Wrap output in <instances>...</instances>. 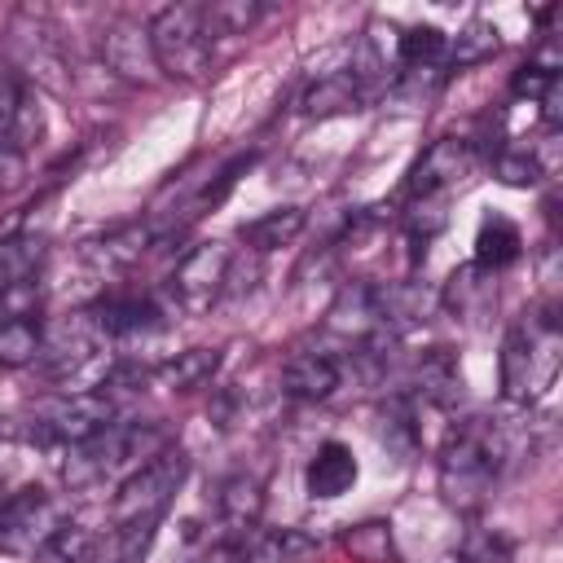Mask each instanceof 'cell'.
Wrapping results in <instances>:
<instances>
[{
	"label": "cell",
	"mask_w": 563,
	"mask_h": 563,
	"mask_svg": "<svg viewBox=\"0 0 563 563\" xmlns=\"http://www.w3.org/2000/svg\"><path fill=\"white\" fill-rule=\"evenodd\" d=\"M519 449H523L519 427H510L497 413H475V418L453 422L444 435L440 462H435L440 497L453 510H479L488 493L497 488V479L519 457Z\"/></svg>",
	"instance_id": "cell-1"
},
{
	"label": "cell",
	"mask_w": 563,
	"mask_h": 563,
	"mask_svg": "<svg viewBox=\"0 0 563 563\" xmlns=\"http://www.w3.org/2000/svg\"><path fill=\"white\" fill-rule=\"evenodd\" d=\"M559 365H563V330H559L554 303L515 317L501 339V356H497L501 396L519 409L537 405L554 387Z\"/></svg>",
	"instance_id": "cell-2"
},
{
	"label": "cell",
	"mask_w": 563,
	"mask_h": 563,
	"mask_svg": "<svg viewBox=\"0 0 563 563\" xmlns=\"http://www.w3.org/2000/svg\"><path fill=\"white\" fill-rule=\"evenodd\" d=\"M167 444V427L154 422H110L106 431H97L92 440L66 449L62 475L70 488H88L101 479H123L136 466H145L150 457H158Z\"/></svg>",
	"instance_id": "cell-3"
},
{
	"label": "cell",
	"mask_w": 563,
	"mask_h": 563,
	"mask_svg": "<svg viewBox=\"0 0 563 563\" xmlns=\"http://www.w3.org/2000/svg\"><path fill=\"white\" fill-rule=\"evenodd\" d=\"M4 66L13 75H22L35 92H66L70 88V70H66V48H62V31L44 9H13L4 22Z\"/></svg>",
	"instance_id": "cell-4"
},
{
	"label": "cell",
	"mask_w": 563,
	"mask_h": 563,
	"mask_svg": "<svg viewBox=\"0 0 563 563\" xmlns=\"http://www.w3.org/2000/svg\"><path fill=\"white\" fill-rule=\"evenodd\" d=\"M145 26H150V48H154L158 75H167L176 84H198L211 70L216 40L207 35L202 4H167Z\"/></svg>",
	"instance_id": "cell-5"
},
{
	"label": "cell",
	"mask_w": 563,
	"mask_h": 563,
	"mask_svg": "<svg viewBox=\"0 0 563 563\" xmlns=\"http://www.w3.org/2000/svg\"><path fill=\"white\" fill-rule=\"evenodd\" d=\"M185 475H189V457L180 449H163L158 457H150L132 475H123L119 488H114V497H110L114 528H128V523H154L158 528L163 515H167V506L176 501Z\"/></svg>",
	"instance_id": "cell-6"
},
{
	"label": "cell",
	"mask_w": 563,
	"mask_h": 563,
	"mask_svg": "<svg viewBox=\"0 0 563 563\" xmlns=\"http://www.w3.org/2000/svg\"><path fill=\"white\" fill-rule=\"evenodd\" d=\"M110 422H114V400H110L106 387H101V391L92 387V391H75V396H66V400H57V405L35 422L31 440H40V444L66 453V449L92 440L97 431H106Z\"/></svg>",
	"instance_id": "cell-7"
},
{
	"label": "cell",
	"mask_w": 563,
	"mask_h": 563,
	"mask_svg": "<svg viewBox=\"0 0 563 563\" xmlns=\"http://www.w3.org/2000/svg\"><path fill=\"white\" fill-rule=\"evenodd\" d=\"M57 528H62L57 501L40 484H26L0 501V550L9 554H40V545Z\"/></svg>",
	"instance_id": "cell-8"
},
{
	"label": "cell",
	"mask_w": 563,
	"mask_h": 563,
	"mask_svg": "<svg viewBox=\"0 0 563 563\" xmlns=\"http://www.w3.org/2000/svg\"><path fill=\"white\" fill-rule=\"evenodd\" d=\"M475 163H479V158H475V145H471V141H462V136H440V141H431V145L422 150V158L409 167L405 189H409L413 202H440L449 189H457V185L471 180Z\"/></svg>",
	"instance_id": "cell-9"
},
{
	"label": "cell",
	"mask_w": 563,
	"mask_h": 563,
	"mask_svg": "<svg viewBox=\"0 0 563 563\" xmlns=\"http://www.w3.org/2000/svg\"><path fill=\"white\" fill-rule=\"evenodd\" d=\"M229 264H233V255H229L224 242H202V246H194V251L176 264V273H172V282H167L172 303H176L180 312H202V308H211V303L224 295V286H229Z\"/></svg>",
	"instance_id": "cell-10"
},
{
	"label": "cell",
	"mask_w": 563,
	"mask_h": 563,
	"mask_svg": "<svg viewBox=\"0 0 563 563\" xmlns=\"http://www.w3.org/2000/svg\"><path fill=\"white\" fill-rule=\"evenodd\" d=\"M101 347L106 339L92 330V321L79 312L70 321H62L57 330H44V343H40V365L53 383H84V374L101 361Z\"/></svg>",
	"instance_id": "cell-11"
},
{
	"label": "cell",
	"mask_w": 563,
	"mask_h": 563,
	"mask_svg": "<svg viewBox=\"0 0 563 563\" xmlns=\"http://www.w3.org/2000/svg\"><path fill=\"white\" fill-rule=\"evenodd\" d=\"M44 136V106L40 92L13 75L9 66H0V141L18 154L35 150V141Z\"/></svg>",
	"instance_id": "cell-12"
},
{
	"label": "cell",
	"mask_w": 563,
	"mask_h": 563,
	"mask_svg": "<svg viewBox=\"0 0 563 563\" xmlns=\"http://www.w3.org/2000/svg\"><path fill=\"white\" fill-rule=\"evenodd\" d=\"M101 62L128 84H154L158 79L154 48H150V26L136 22V18H114L101 31Z\"/></svg>",
	"instance_id": "cell-13"
},
{
	"label": "cell",
	"mask_w": 563,
	"mask_h": 563,
	"mask_svg": "<svg viewBox=\"0 0 563 563\" xmlns=\"http://www.w3.org/2000/svg\"><path fill=\"white\" fill-rule=\"evenodd\" d=\"M84 317H88L92 330L110 343V339H132V334H141V330H154L163 312H158V303H154L150 295H136V290H110V295H101Z\"/></svg>",
	"instance_id": "cell-14"
},
{
	"label": "cell",
	"mask_w": 563,
	"mask_h": 563,
	"mask_svg": "<svg viewBox=\"0 0 563 563\" xmlns=\"http://www.w3.org/2000/svg\"><path fill=\"white\" fill-rule=\"evenodd\" d=\"M343 383V365L330 352H295L282 365V391L295 400H330Z\"/></svg>",
	"instance_id": "cell-15"
},
{
	"label": "cell",
	"mask_w": 563,
	"mask_h": 563,
	"mask_svg": "<svg viewBox=\"0 0 563 563\" xmlns=\"http://www.w3.org/2000/svg\"><path fill=\"white\" fill-rule=\"evenodd\" d=\"M229 545L238 563H299L303 554L317 550V541L299 528H251Z\"/></svg>",
	"instance_id": "cell-16"
},
{
	"label": "cell",
	"mask_w": 563,
	"mask_h": 563,
	"mask_svg": "<svg viewBox=\"0 0 563 563\" xmlns=\"http://www.w3.org/2000/svg\"><path fill=\"white\" fill-rule=\"evenodd\" d=\"M365 101H369V92H365V84H361V79L352 75V66H347V70H330V75H321L317 84H308L303 97H299V110H303L308 119H334V114L365 110Z\"/></svg>",
	"instance_id": "cell-17"
},
{
	"label": "cell",
	"mask_w": 563,
	"mask_h": 563,
	"mask_svg": "<svg viewBox=\"0 0 563 563\" xmlns=\"http://www.w3.org/2000/svg\"><path fill=\"white\" fill-rule=\"evenodd\" d=\"M216 515L229 528V541H238L242 532L260 528V515H264V484H260V475H251V471L229 475L220 484V493H216Z\"/></svg>",
	"instance_id": "cell-18"
},
{
	"label": "cell",
	"mask_w": 563,
	"mask_h": 563,
	"mask_svg": "<svg viewBox=\"0 0 563 563\" xmlns=\"http://www.w3.org/2000/svg\"><path fill=\"white\" fill-rule=\"evenodd\" d=\"M325 317H330V330H334V334H347L352 343L378 334V330H383L378 286H369V282H352V286H343Z\"/></svg>",
	"instance_id": "cell-19"
},
{
	"label": "cell",
	"mask_w": 563,
	"mask_h": 563,
	"mask_svg": "<svg viewBox=\"0 0 563 563\" xmlns=\"http://www.w3.org/2000/svg\"><path fill=\"white\" fill-rule=\"evenodd\" d=\"M303 484H308V497H317V501L343 497L356 484V457H352V449L343 440L317 444V453H312V462L303 471Z\"/></svg>",
	"instance_id": "cell-20"
},
{
	"label": "cell",
	"mask_w": 563,
	"mask_h": 563,
	"mask_svg": "<svg viewBox=\"0 0 563 563\" xmlns=\"http://www.w3.org/2000/svg\"><path fill=\"white\" fill-rule=\"evenodd\" d=\"M154 246V233L145 224H119L92 242H84V260L101 273H128L132 264H141V255Z\"/></svg>",
	"instance_id": "cell-21"
},
{
	"label": "cell",
	"mask_w": 563,
	"mask_h": 563,
	"mask_svg": "<svg viewBox=\"0 0 563 563\" xmlns=\"http://www.w3.org/2000/svg\"><path fill=\"white\" fill-rule=\"evenodd\" d=\"M440 308V295L427 290L422 282H396V286H378V312H383V330H409L431 321V312Z\"/></svg>",
	"instance_id": "cell-22"
},
{
	"label": "cell",
	"mask_w": 563,
	"mask_h": 563,
	"mask_svg": "<svg viewBox=\"0 0 563 563\" xmlns=\"http://www.w3.org/2000/svg\"><path fill=\"white\" fill-rule=\"evenodd\" d=\"M216 369H220V347H189L163 361L158 369H150V383L172 387V391H198L216 378Z\"/></svg>",
	"instance_id": "cell-23"
},
{
	"label": "cell",
	"mask_w": 563,
	"mask_h": 563,
	"mask_svg": "<svg viewBox=\"0 0 563 563\" xmlns=\"http://www.w3.org/2000/svg\"><path fill=\"white\" fill-rule=\"evenodd\" d=\"M303 224H308L303 207H273V211L246 220L238 238H242L255 255H268V251H277V246H290V242L303 233Z\"/></svg>",
	"instance_id": "cell-24"
},
{
	"label": "cell",
	"mask_w": 563,
	"mask_h": 563,
	"mask_svg": "<svg viewBox=\"0 0 563 563\" xmlns=\"http://www.w3.org/2000/svg\"><path fill=\"white\" fill-rule=\"evenodd\" d=\"M444 53H449V35L435 31V26H409V31L396 35L400 75H440Z\"/></svg>",
	"instance_id": "cell-25"
},
{
	"label": "cell",
	"mask_w": 563,
	"mask_h": 563,
	"mask_svg": "<svg viewBox=\"0 0 563 563\" xmlns=\"http://www.w3.org/2000/svg\"><path fill=\"white\" fill-rule=\"evenodd\" d=\"M519 255H523V233H519V224L506 220V216H488V220L479 224V233H475V264H479L484 273H501V268L515 264Z\"/></svg>",
	"instance_id": "cell-26"
},
{
	"label": "cell",
	"mask_w": 563,
	"mask_h": 563,
	"mask_svg": "<svg viewBox=\"0 0 563 563\" xmlns=\"http://www.w3.org/2000/svg\"><path fill=\"white\" fill-rule=\"evenodd\" d=\"M497 273H484L479 264H466L449 277V290L440 295V303H449L457 317H484L497 303Z\"/></svg>",
	"instance_id": "cell-27"
},
{
	"label": "cell",
	"mask_w": 563,
	"mask_h": 563,
	"mask_svg": "<svg viewBox=\"0 0 563 563\" xmlns=\"http://www.w3.org/2000/svg\"><path fill=\"white\" fill-rule=\"evenodd\" d=\"M418 387H422L427 400L453 405V400L462 396V365H457V356H453L449 347L422 352V361H418Z\"/></svg>",
	"instance_id": "cell-28"
},
{
	"label": "cell",
	"mask_w": 563,
	"mask_h": 563,
	"mask_svg": "<svg viewBox=\"0 0 563 563\" xmlns=\"http://www.w3.org/2000/svg\"><path fill=\"white\" fill-rule=\"evenodd\" d=\"M339 545L352 554V563H396V541H391V523L387 519L347 523Z\"/></svg>",
	"instance_id": "cell-29"
},
{
	"label": "cell",
	"mask_w": 563,
	"mask_h": 563,
	"mask_svg": "<svg viewBox=\"0 0 563 563\" xmlns=\"http://www.w3.org/2000/svg\"><path fill=\"white\" fill-rule=\"evenodd\" d=\"M44 321L40 317H9L0 321V369H22L40 361Z\"/></svg>",
	"instance_id": "cell-30"
},
{
	"label": "cell",
	"mask_w": 563,
	"mask_h": 563,
	"mask_svg": "<svg viewBox=\"0 0 563 563\" xmlns=\"http://www.w3.org/2000/svg\"><path fill=\"white\" fill-rule=\"evenodd\" d=\"M268 9L260 0H216V4H202V22H207V35L211 40H224V35H246Z\"/></svg>",
	"instance_id": "cell-31"
},
{
	"label": "cell",
	"mask_w": 563,
	"mask_h": 563,
	"mask_svg": "<svg viewBox=\"0 0 563 563\" xmlns=\"http://www.w3.org/2000/svg\"><path fill=\"white\" fill-rule=\"evenodd\" d=\"M44 255V242L31 238V233H13V238H0V290L9 282H22V277H35V264Z\"/></svg>",
	"instance_id": "cell-32"
},
{
	"label": "cell",
	"mask_w": 563,
	"mask_h": 563,
	"mask_svg": "<svg viewBox=\"0 0 563 563\" xmlns=\"http://www.w3.org/2000/svg\"><path fill=\"white\" fill-rule=\"evenodd\" d=\"M462 563H510L515 559V541L497 528H471L462 537Z\"/></svg>",
	"instance_id": "cell-33"
},
{
	"label": "cell",
	"mask_w": 563,
	"mask_h": 563,
	"mask_svg": "<svg viewBox=\"0 0 563 563\" xmlns=\"http://www.w3.org/2000/svg\"><path fill=\"white\" fill-rule=\"evenodd\" d=\"M493 48H497V26H488V22H471L457 40H449L444 66H471V62H484Z\"/></svg>",
	"instance_id": "cell-34"
},
{
	"label": "cell",
	"mask_w": 563,
	"mask_h": 563,
	"mask_svg": "<svg viewBox=\"0 0 563 563\" xmlns=\"http://www.w3.org/2000/svg\"><path fill=\"white\" fill-rule=\"evenodd\" d=\"M378 435H383V444H387V449H396L400 457H409V453H413V444H418V427H413V413H409V405H405V400H391V405H387Z\"/></svg>",
	"instance_id": "cell-35"
},
{
	"label": "cell",
	"mask_w": 563,
	"mask_h": 563,
	"mask_svg": "<svg viewBox=\"0 0 563 563\" xmlns=\"http://www.w3.org/2000/svg\"><path fill=\"white\" fill-rule=\"evenodd\" d=\"M40 559H48V563H88V532L79 523H62L40 545Z\"/></svg>",
	"instance_id": "cell-36"
},
{
	"label": "cell",
	"mask_w": 563,
	"mask_h": 563,
	"mask_svg": "<svg viewBox=\"0 0 563 563\" xmlns=\"http://www.w3.org/2000/svg\"><path fill=\"white\" fill-rule=\"evenodd\" d=\"M40 308H44V290H40L35 277L9 282L0 290V321H9V317H40Z\"/></svg>",
	"instance_id": "cell-37"
},
{
	"label": "cell",
	"mask_w": 563,
	"mask_h": 563,
	"mask_svg": "<svg viewBox=\"0 0 563 563\" xmlns=\"http://www.w3.org/2000/svg\"><path fill=\"white\" fill-rule=\"evenodd\" d=\"M497 180L523 189V185H537L541 180V163L528 154V150H501L497 154Z\"/></svg>",
	"instance_id": "cell-38"
},
{
	"label": "cell",
	"mask_w": 563,
	"mask_h": 563,
	"mask_svg": "<svg viewBox=\"0 0 563 563\" xmlns=\"http://www.w3.org/2000/svg\"><path fill=\"white\" fill-rule=\"evenodd\" d=\"M22 158H26V154H18V150H9V145L0 141V189H13V185L22 180Z\"/></svg>",
	"instance_id": "cell-39"
}]
</instances>
